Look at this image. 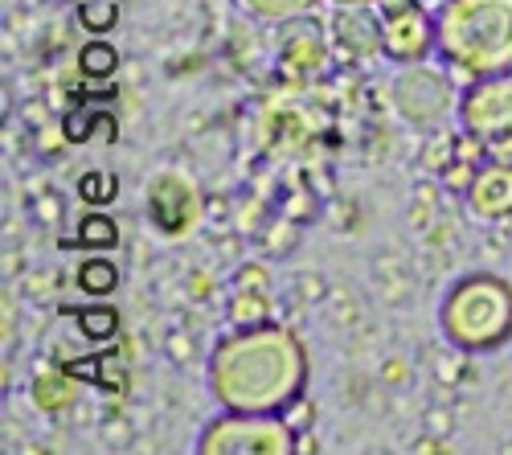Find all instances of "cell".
I'll return each instance as SVG.
<instances>
[{"label": "cell", "instance_id": "cell-33", "mask_svg": "<svg viewBox=\"0 0 512 455\" xmlns=\"http://www.w3.org/2000/svg\"><path fill=\"white\" fill-rule=\"evenodd\" d=\"M234 287H246V292H267L271 296V275L263 263H242L234 275Z\"/></svg>", "mask_w": 512, "mask_h": 455}, {"label": "cell", "instance_id": "cell-22", "mask_svg": "<svg viewBox=\"0 0 512 455\" xmlns=\"http://www.w3.org/2000/svg\"><path fill=\"white\" fill-rule=\"evenodd\" d=\"M115 193H119V177L107 173V169H91V173H82V181H78V197L87 205H107Z\"/></svg>", "mask_w": 512, "mask_h": 455}, {"label": "cell", "instance_id": "cell-40", "mask_svg": "<svg viewBox=\"0 0 512 455\" xmlns=\"http://www.w3.org/2000/svg\"><path fill=\"white\" fill-rule=\"evenodd\" d=\"M504 451H512V443H504Z\"/></svg>", "mask_w": 512, "mask_h": 455}, {"label": "cell", "instance_id": "cell-20", "mask_svg": "<svg viewBox=\"0 0 512 455\" xmlns=\"http://www.w3.org/2000/svg\"><path fill=\"white\" fill-rule=\"evenodd\" d=\"M78 242L82 246H91V251H111V246H119V226H115V218H107V214H87L78 222Z\"/></svg>", "mask_w": 512, "mask_h": 455}, {"label": "cell", "instance_id": "cell-37", "mask_svg": "<svg viewBox=\"0 0 512 455\" xmlns=\"http://www.w3.org/2000/svg\"><path fill=\"white\" fill-rule=\"evenodd\" d=\"M115 119L107 115V111H95V140H103V144H115Z\"/></svg>", "mask_w": 512, "mask_h": 455}, {"label": "cell", "instance_id": "cell-39", "mask_svg": "<svg viewBox=\"0 0 512 455\" xmlns=\"http://www.w3.org/2000/svg\"><path fill=\"white\" fill-rule=\"evenodd\" d=\"M332 5H377V0H332Z\"/></svg>", "mask_w": 512, "mask_h": 455}, {"label": "cell", "instance_id": "cell-11", "mask_svg": "<svg viewBox=\"0 0 512 455\" xmlns=\"http://www.w3.org/2000/svg\"><path fill=\"white\" fill-rule=\"evenodd\" d=\"M463 201L472 210V218L480 222H508L512 218V160L484 164Z\"/></svg>", "mask_w": 512, "mask_h": 455}, {"label": "cell", "instance_id": "cell-9", "mask_svg": "<svg viewBox=\"0 0 512 455\" xmlns=\"http://www.w3.org/2000/svg\"><path fill=\"white\" fill-rule=\"evenodd\" d=\"M328 33H332L336 62H345V66H361V62H373L377 54H386V46H381V21L373 5H336Z\"/></svg>", "mask_w": 512, "mask_h": 455}, {"label": "cell", "instance_id": "cell-8", "mask_svg": "<svg viewBox=\"0 0 512 455\" xmlns=\"http://www.w3.org/2000/svg\"><path fill=\"white\" fill-rule=\"evenodd\" d=\"M332 33L316 17H291L279 21V41H275V62L287 78H320L332 70Z\"/></svg>", "mask_w": 512, "mask_h": 455}, {"label": "cell", "instance_id": "cell-31", "mask_svg": "<svg viewBox=\"0 0 512 455\" xmlns=\"http://www.w3.org/2000/svg\"><path fill=\"white\" fill-rule=\"evenodd\" d=\"M33 218H37V226H62V193L41 189L33 201Z\"/></svg>", "mask_w": 512, "mask_h": 455}, {"label": "cell", "instance_id": "cell-1", "mask_svg": "<svg viewBox=\"0 0 512 455\" xmlns=\"http://www.w3.org/2000/svg\"><path fill=\"white\" fill-rule=\"evenodd\" d=\"M304 349L291 333L271 324L238 328L222 337L209 361V390L226 410H254V415H279L304 390Z\"/></svg>", "mask_w": 512, "mask_h": 455}, {"label": "cell", "instance_id": "cell-15", "mask_svg": "<svg viewBox=\"0 0 512 455\" xmlns=\"http://www.w3.org/2000/svg\"><path fill=\"white\" fill-rule=\"evenodd\" d=\"M66 316H74L78 320V328H82V337L87 341H95V345H103V341H111L115 333H119V312L115 308H107V304H91V308H62Z\"/></svg>", "mask_w": 512, "mask_h": 455}, {"label": "cell", "instance_id": "cell-2", "mask_svg": "<svg viewBox=\"0 0 512 455\" xmlns=\"http://www.w3.org/2000/svg\"><path fill=\"white\" fill-rule=\"evenodd\" d=\"M439 54L455 82L512 70V0H443L435 9Z\"/></svg>", "mask_w": 512, "mask_h": 455}, {"label": "cell", "instance_id": "cell-12", "mask_svg": "<svg viewBox=\"0 0 512 455\" xmlns=\"http://www.w3.org/2000/svg\"><path fill=\"white\" fill-rule=\"evenodd\" d=\"M373 292L381 304L390 308H402L410 296H414V283H410V263L402 251L386 246V251L373 255Z\"/></svg>", "mask_w": 512, "mask_h": 455}, {"label": "cell", "instance_id": "cell-13", "mask_svg": "<svg viewBox=\"0 0 512 455\" xmlns=\"http://www.w3.org/2000/svg\"><path fill=\"white\" fill-rule=\"evenodd\" d=\"M74 382L78 378H70L66 369H41L37 374V382H33V402L41 406V410H50V415H62V410L74 402Z\"/></svg>", "mask_w": 512, "mask_h": 455}, {"label": "cell", "instance_id": "cell-35", "mask_svg": "<svg viewBox=\"0 0 512 455\" xmlns=\"http://www.w3.org/2000/svg\"><path fill=\"white\" fill-rule=\"evenodd\" d=\"M287 234H295V226L283 218V222H275V226H267V238H263V246L271 255H287L291 246H295V238H287Z\"/></svg>", "mask_w": 512, "mask_h": 455}, {"label": "cell", "instance_id": "cell-18", "mask_svg": "<svg viewBox=\"0 0 512 455\" xmlns=\"http://www.w3.org/2000/svg\"><path fill=\"white\" fill-rule=\"evenodd\" d=\"M78 70H82V78L103 82L119 70V50L111 46V41H87V46L78 50Z\"/></svg>", "mask_w": 512, "mask_h": 455}, {"label": "cell", "instance_id": "cell-14", "mask_svg": "<svg viewBox=\"0 0 512 455\" xmlns=\"http://www.w3.org/2000/svg\"><path fill=\"white\" fill-rule=\"evenodd\" d=\"M439 201H443V181L439 177L426 173L422 181H414V189H410V214H406L410 218V230L426 234V226L439 218Z\"/></svg>", "mask_w": 512, "mask_h": 455}, {"label": "cell", "instance_id": "cell-38", "mask_svg": "<svg viewBox=\"0 0 512 455\" xmlns=\"http://www.w3.org/2000/svg\"><path fill=\"white\" fill-rule=\"evenodd\" d=\"M54 283H58V279H54L50 271H41V275H29V279H25V292H29V296H46Z\"/></svg>", "mask_w": 512, "mask_h": 455}, {"label": "cell", "instance_id": "cell-27", "mask_svg": "<svg viewBox=\"0 0 512 455\" xmlns=\"http://www.w3.org/2000/svg\"><path fill=\"white\" fill-rule=\"evenodd\" d=\"M328 292H332V283L320 275V271H304L300 279H295V304H324L328 300Z\"/></svg>", "mask_w": 512, "mask_h": 455}, {"label": "cell", "instance_id": "cell-17", "mask_svg": "<svg viewBox=\"0 0 512 455\" xmlns=\"http://www.w3.org/2000/svg\"><path fill=\"white\" fill-rule=\"evenodd\" d=\"M226 312H230V320H234L238 328L271 324V300H267V292H246V287H238Z\"/></svg>", "mask_w": 512, "mask_h": 455}, {"label": "cell", "instance_id": "cell-6", "mask_svg": "<svg viewBox=\"0 0 512 455\" xmlns=\"http://www.w3.org/2000/svg\"><path fill=\"white\" fill-rule=\"evenodd\" d=\"M459 128L480 136L488 148L512 140V70L480 74L459 91Z\"/></svg>", "mask_w": 512, "mask_h": 455}, {"label": "cell", "instance_id": "cell-5", "mask_svg": "<svg viewBox=\"0 0 512 455\" xmlns=\"http://www.w3.org/2000/svg\"><path fill=\"white\" fill-rule=\"evenodd\" d=\"M201 455H291L295 451V427L279 415H254V410H230L213 419L201 439Z\"/></svg>", "mask_w": 512, "mask_h": 455}, {"label": "cell", "instance_id": "cell-28", "mask_svg": "<svg viewBox=\"0 0 512 455\" xmlns=\"http://www.w3.org/2000/svg\"><path fill=\"white\" fill-rule=\"evenodd\" d=\"M377 382L390 390H406V386H414V365L406 357H386L377 365Z\"/></svg>", "mask_w": 512, "mask_h": 455}, {"label": "cell", "instance_id": "cell-10", "mask_svg": "<svg viewBox=\"0 0 512 455\" xmlns=\"http://www.w3.org/2000/svg\"><path fill=\"white\" fill-rule=\"evenodd\" d=\"M197 218V193L185 177L177 173H160L148 185V222L164 234V238H177L193 226Z\"/></svg>", "mask_w": 512, "mask_h": 455}, {"label": "cell", "instance_id": "cell-3", "mask_svg": "<svg viewBox=\"0 0 512 455\" xmlns=\"http://www.w3.org/2000/svg\"><path fill=\"white\" fill-rule=\"evenodd\" d=\"M439 328L451 349L488 353L512 337V287L496 275H467L459 279L443 308Z\"/></svg>", "mask_w": 512, "mask_h": 455}, {"label": "cell", "instance_id": "cell-23", "mask_svg": "<svg viewBox=\"0 0 512 455\" xmlns=\"http://www.w3.org/2000/svg\"><path fill=\"white\" fill-rule=\"evenodd\" d=\"M254 17L263 21H291V17H304L316 9V0H246Z\"/></svg>", "mask_w": 512, "mask_h": 455}, {"label": "cell", "instance_id": "cell-30", "mask_svg": "<svg viewBox=\"0 0 512 455\" xmlns=\"http://www.w3.org/2000/svg\"><path fill=\"white\" fill-rule=\"evenodd\" d=\"M62 136H66L70 144H87V140H95V115H91V111H82V107L66 111V119H62Z\"/></svg>", "mask_w": 512, "mask_h": 455}, {"label": "cell", "instance_id": "cell-25", "mask_svg": "<svg viewBox=\"0 0 512 455\" xmlns=\"http://www.w3.org/2000/svg\"><path fill=\"white\" fill-rule=\"evenodd\" d=\"M324 312H328V320L336 324V328H357L361 324V304L345 292H328V300H324Z\"/></svg>", "mask_w": 512, "mask_h": 455}, {"label": "cell", "instance_id": "cell-32", "mask_svg": "<svg viewBox=\"0 0 512 455\" xmlns=\"http://www.w3.org/2000/svg\"><path fill=\"white\" fill-rule=\"evenodd\" d=\"M164 353L173 357L177 365H193V361H197V337L185 333V328H177V333L164 337Z\"/></svg>", "mask_w": 512, "mask_h": 455}, {"label": "cell", "instance_id": "cell-19", "mask_svg": "<svg viewBox=\"0 0 512 455\" xmlns=\"http://www.w3.org/2000/svg\"><path fill=\"white\" fill-rule=\"evenodd\" d=\"M455 160V136L451 132H443V128H435L431 136L422 140V152H418V164H422V173H431V177H439L447 164Z\"/></svg>", "mask_w": 512, "mask_h": 455}, {"label": "cell", "instance_id": "cell-29", "mask_svg": "<svg viewBox=\"0 0 512 455\" xmlns=\"http://www.w3.org/2000/svg\"><path fill=\"white\" fill-rule=\"evenodd\" d=\"M476 164H467V160H451L447 169L439 173V181H443V189L447 193H455V197H467V189H472V181H476Z\"/></svg>", "mask_w": 512, "mask_h": 455}, {"label": "cell", "instance_id": "cell-21", "mask_svg": "<svg viewBox=\"0 0 512 455\" xmlns=\"http://www.w3.org/2000/svg\"><path fill=\"white\" fill-rule=\"evenodd\" d=\"M78 25L95 37H103L119 25V5L115 0H78Z\"/></svg>", "mask_w": 512, "mask_h": 455}, {"label": "cell", "instance_id": "cell-7", "mask_svg": "<svg viewBox=\"0 0 512 455\" xmlns=\"http://www.w3.org/2000/svg\"><path fill=\"white\" fill-rule=\"evenodd\" d=\"M373 13L381 21V46H386L390 62L406 66V62H422L431 50H439L435 13L426 9L422 0H377Z\"/></svg>", "mask_w": 512, "mask_h": 455}, {"label": "cell", "instance_id": "cell-26", "mask_svg": "<svg viewBox=\"0 0 512 455\" xmlns=\"http://www.w3.org/2000/svg\"><path fill=\"white\" fill-rule=\"evenodd\" d=\"M455 238H459V222H455V214L443 210L431 226H426V251H451Z\"/></svg>", "mask_w": 512, "mask_h": 455}, {"label": "cell", "instance_id": "cell-16", "mask_svg": "<svg viewBox=\"0 0 512 455\" xmlns=\"http://www.w3.org/2000/svg\"><path fill=\"white\" fill-rule=\"evenodd\" d=\"M78 287L87 296H111L115 287H119V267L111 263V259H103V255H95V259H82V267H78Z\"/></svg>", "mask_w": 512, "mask_h": 455}, {"label": "cell", "instance_id": "cell-4", "mask_svg": "<svg viewBox=\"0 0 512 455\" xmlns=\"http://www.w3.org/2000/svg\"><path fill=\"white\" fill-rule=\"evenodd\" d=\"M390 103L410 128L435 132V128L447 123L451 111H459L455 78H451L447 66H431L426 58L422 62H406L390 82Z\"/></svg>", "mask_w": 512, "mask_h": 455}, {"label": "cell", "instance_id": "cell-34", "mask_svg": "<svg viewBox=\"0 0 512 455\" xmlns=\"http://www.w3.org/2000/svg\"><path fill=\"white\" fill-rule=\"evenodd\" d=\"M99 431H103V443H107V447H132V435H136V427L127 423L123 415H111Z\"/></svg>", "mask_w": 512, "mask_h": 455}, {"label": "cell", "instance_id": "cell-24", "mask_svg": "<svg viewBox=\"0 0 512 455\" xmlns=\"http://www.w3.org/2000/svg\"><path fill=\"white\" fill-rule=\"evenodd\" d=\"M435 378H439L443 386H467V382L476 378V369H472V361H467L463 349H455L451 357H439V361H435Z\"/></svg>", "mask_w": 512, "mask_h": 455}, {"label": "cell", "instance_id": "cell-36", "mask_svg": "<svg viewBox=\"0 0 512 455\" xmlns=\"http://www.w3.org/2000/svg\"><path fill=\"white\" fill-rule=\"evenodd\" d=\"M422 427L426 431H431V435H451L455 431V415H451V410L447 406H426V415H422Z\"/></svg>", "mask_w": 512, "mask_h": 455}]
</instances>
